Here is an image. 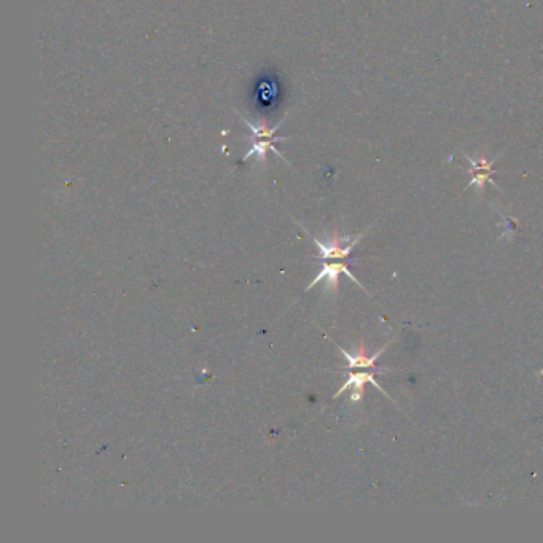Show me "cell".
Wrapping results in <instances>:
<instances>
[{"mask_svg":"<svg viewBox=\"0 0 543 543\" xmlns=\"http://www.w3.org/2000/svg\"><path fill=\"white\" fill-rule=\"evenodd\" d=\"M241 120L247 125L250 131V149L247 151V155L242 156V161H247L249 158H255V161L263 163L266 160V155L270 154V151H273L277 158L285 161L282 154L276 149V144H279L280 140L290 139V137H280L277 134V130L280 127V125H282V121L271 127L268 126L265 121H250L242 117Z\"/></svg>","mask_w":543,"mask_h":543,"instance_id":"1","label":"cell"},{"mask_svg":"<svg viewBox=\"0 0 543 543\" xmlns=\"http://www.w3.org/2000/svg\"><path fill=\"white\" fill-rule=\"evenodd\" d=\"M365 235L360 233L357 236H339L338 233H333L328 237L327 242H322L313 237L314 244L319 249V258L320 260H347L352 252V249L357 246Z\"/></svg>","mask_w":543,"mask_h":543,"instance_id":"2","label":"cell"},{"mask_svg":"<svg viewBox=\"0 0 543 543\" xmlns=\"http://www.w3.org/2000/svg\"><path fill=\"white\" fill-rule=\"evenodd\" d=\"M462 156L470 163V174H472V180L468 182L466 188L477 187L480 193L485 192L486 184H491L492 187L499 188L496 182L492 180V175L496 174V168H494V164H496L499 156L492 158V160H487V158H485V156L472 158L467 154H462Z\"/></svg>","mask_w":543,"mask_h":543,"instance_id":"3","label":"cell"},{"mask_svg":"<svg viewBox=\"0 0 543 543\" xmlns=\"http://www.w3.org/2000/svg\"><path fill=\"white\" fill-rule=\"evenodd\" d=\"M341 274H346V276L349 277L351 280H354V282H356L360 287V289H363V285L360 284L358 280H357V277L354 276V274L349 271V268H347L346 261L344 260H339V263H323L319 274H317L313 282H311L306 287V292H309L311 289H313L316 284H319L320 280H325V294L335 295V294H337V290H338V280H339ZM365 292H367V290H365Z\"/></svg>","mask_w":543,"mask_h":543,"instance_id":"4","label":"cell"},{"mask_svg":"<svg viewBox=\"0 0 543 543\" xmlns=\"http://www.w3.org/2000/svg\"><path fill=\"white\" fill-rule=\"evenodd\" d=\"M375 373H376V370H371V371H357V373H349V376H347V381L343 384V386H341V389L338 390V392L333 395V399H338V397H339L341 394H343V392H346L347 389L354 387V392H352V395H351V401H354V404H357V401L362 400V397H363V386H365V384H367V382L373 384V386H375L377 390H380L381 394H384L386 397H389V394L386 392V390H384V389L380 386V382L376 381ZM389 399H390V397H389Z\"/></svg>","mask_w":543,"mask_h":543,"instance_id":"5","label":"cell"},{"mask_svg":"<svg viewBox=\"0 0 543 543\" xmlns=\"http://www.w3.org/2000/svg\"><path fill=\"white\" fill-rule=\"evenodd\" d=\"M387 346L389 344L382 346L380 351H377L376 354H373V356H367V354H365L363 346H360L358 351L356 354L347 352L344 349H341V347H339V351H341V354H343V357L347 360V368H349V370H354V368H371V370H377V371H387L389 368H377L376 365H375L376 360L380 358L382 356V352L387 349Z\"/></svg>","mask_w":543,"mask_h":543,"instance_id":"6","label":"cell"}]
</instances>
